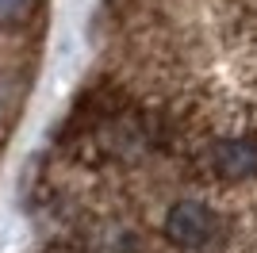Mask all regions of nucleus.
I'll return each instance as SVG.
<instances>
[{"instance_id": "nucleus-1", "label": "nucleus", "mask_w": 257, "mask_h": 253, "mask_svg": "<svg viewBox=\"0 0 257 253\" xmlns=\"http://www.w3.org/2000/svg\"><path fill=\"white\" fill-rule=\"evenodd\" d=\"M165 238L181 253H226L230 226L211 203L204 200H177L165 211Z\"/></svg>"}, {"instance_id": "nucleus-2", "label": "nucleus", "mask_w": 257, "mask_h": 253, "mask_svg": "<svg viewBox=\"0 0 257 253\" xmlns=\"http://www.w3.org/2000/svg\"><path fill=\"white\" fill-rule=\"evenodd\" d=\"M207 173L226 184L257 177V135H223L207 146Z\"/></svg>"}, {"instance_id": "nucleus-3", "label": "nucleus", "mask_w": 257, "mask_h": 253, "mask_svg": "<svg viewBox=\"0 0 257 253\" xmlns=\"http://www.w3.org/2000/svg\"><path fill=\"white\" fill-rule=\"evenodd\" d=\"M31 8L35 0H0V23H20Z\"/></svg>"}]
</instances>
